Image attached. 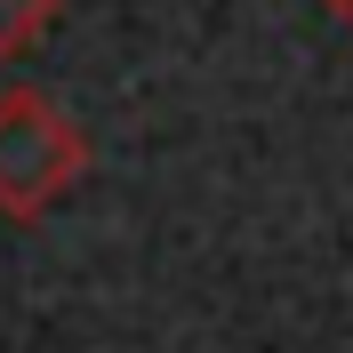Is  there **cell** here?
Returning <instances> with one entry per match:
<instances>
[{
	"mask_svg": "<svg viewBox=\"0 0 353 353\" xmlns=\"http://www.w3.org/2000/svg\"><path fill=\"white\" fill-rule=\"evenodd\" d=\"M330 8H337V17H345V24H353V0H330Z\"/></svg>",
	"mask_w": 353,
	"mask_h": 353,
	"instance_id": "3",
	"label": "cell"
},
{
	"mask_svg": "<svg viewBox=\"0 0 353 353\" xmlns=\"http://www.w3.org/2000/svg\"><path fill=\"white\" fill-rule=\"evenodd\" d=\"M57 17H65V0H0V65L32 57L57 32Z\"/></svg>",
	"mask_w": 353,
	"mask_h": 353,
	"instance_id": "2",
	"label": "cell"
},
{
	"mask_svg": "<svg viewBox=\"0 0 353 353\" xmlns=\"http://www.w3.org/2000/svg\"><path fill=\"white\" fill-rule=\"evenodd\" d=\"M88 176V137L57 97L0 88V217L32 225Z\"/></svg>",
	"mask_w": 353,
	"mask_h": 353,
	"instance_id": "1",
	"label": "cell"
}]
</instances>
